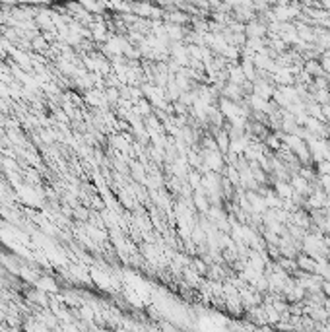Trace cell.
<instances>
[{
    "instance_id": "cell-1",
    "label": "cell",
    "mask_w": 330,
    "mask_h": 332,
    "mask_svg": "<svg viewBox=\"0 0 330 332\" xmlns=\"http://www.w3.org/2000/svg\"><path fill=\"white\" fill-rule=\"evenodd\" d=\"M299 265L303 266V268H307V270H315L317 268V265L313 261H309V259H299Z\"/></svg>"
},
{
    "instance_id": "cell-2",
    "label": "cell",
    "mask_w": 330,
    "mask_h": 332,
    "mask_svg": "<svg viewBox=\"0 0 330 332\" xmlns=\"http://www.w3.org/2000/svg\"><path fill=\"white\" fill-rule=\"evenodd\" d=\"M278 189H280V195H282V197H288V195H292V189H288L286 185H278Z\"/></svg>"
},
{
    "instance_id": "cell-3",
    "label": "cell",
    "mask_w": 330,
    "mask_h": 332,
    "mask_svg": "<svg viewBox=\"0 0 330 332\" xmlns=\"http://www.w3.org/2000/svg\"><path fill=\"white\" fill-rule=\"evenodd\" d=\"M325 292H327V294L330 296V284H325Z\"/></svg>"
}]
</instances>
